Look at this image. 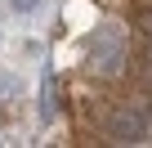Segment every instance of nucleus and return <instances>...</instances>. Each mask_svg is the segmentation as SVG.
I'll list each match as a JSON object with an SVG mask.
<instances>
[{"mask_svg": "<svg viewBox=\"0 0 152 148\" xmlns=\"http://www.w3.org/2000/svg\"><path fill=\"white\" fill-rule=\"evenodd\" d=\"M139 27H143V32L152 36V9H143V14H139Z\"/></svg>", "mask_w": 152, "mask_h": 148, "instance_id": "39448f33", "label": "nucleus"}, {"mask_svg": "<svg viewBox=\"0 0 152 148\" xmlns=\"http://www.w3.org/2000/svg\"><path fill=\"white\" fill-rule=\"evenodd\" d=\"M54 117V77H45V90H40V121Z\"/></svg>", "mask_w": 152, "mask_h": 148, "instance_id": "7ed1b4c3", "label": "nucleus"}, {"mask_svg": "<svg viewBox=\"0 0 152 148\" xmlns=\"http://www.w3.org/2000/svg\"><path fill=\"white\" fill-rule=\"evenodd\" d=\"M9 5H14L18 14H36V9H40V0H9Z\"/></svg>", "mask_w": 152, "mask_h": 148, "instance_id": "20e7f679", "label": "nucleus"}, {"mask_svg": "<svg viewBox=\"0 0 152 148\" xmlns=\"http://www.w3.org/2000/svg\"><path fill=\"white\" fill-rule=\"evenodd\" d=\"M107 139H116V144H139V139H148V117L121 108V112L107 121Z\"/></svg>", "mask_w": 152, "mask_h": 148, "instance_id": "f257e3e1", "label": "nucleus"}, {"mask_svg": "<svg viewBox=\"0 0 152 148\" xmlns=\"http://www.w3.org/2000/svg\"><path fill=\"white\" fill-rule=\"evenodd\" d=\"M94 67L103 72V77H116L121 72V45H116L112 27H103V36L94 40Z\"/></svg>", "mask_w": 152, "mask_h": 148, "instance_id": "f03ea898", "label": "nucleus"}, {"mask_svg": "<svg viewBox=\"0 0 152 148\" xmlns=\"http://www.w3.org/2000/svg\"><path fill=\"white\" fill-rule=\"evenodd\" d=\"M14 90V77H0V94H9Z\"/></svg>", "mask_w": 152, "mask_h": 148, "instance_id": "423d86ee", "label": "nucleus"}]
</instances>
